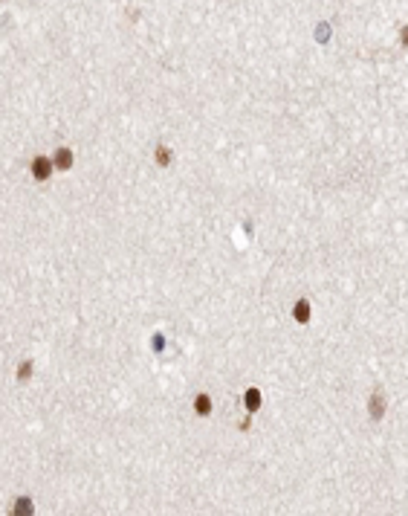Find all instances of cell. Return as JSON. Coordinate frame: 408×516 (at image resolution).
Returning <instances> with one entry per match:
<instances>
[{
    "label": "cell",
    "mask_w": 408,
    "mask_h": 516,
    "mask_svg": "<svg viewBox=\"0 0 408 516\" xmlns=\"http://www.w3.org/2000/svg\"><path fill=\"white\" fill-rule=\"evenodd\" d=\"M368 415H371L373 421H382V418H385V394H382V391H373V394L368 397Z\"/></svg>",
    "instance_id": "6da1fadb"
},
{
    "label": "cell",
    "mask_w": 408,
    "mask_h": 516,
    "mask_svg": "<svg viewBox=\"0 0 408 516\" xmlns=\"http://www.w3.org/2000/svg\"><path fill=\"white\" fill-rule=\"evenodd\" d=\"M52 169H55V166H52V160H49V157H35V160H32V177H35V180H49V174H52Z\"/></svg>",
    "instance_id": "7a4b0ae2"
},
{
    "label": "cell",
    "mask_w": 408,
    "mask_h": 516,
    "mask_svg": "<svg viewBox=\"0 0 408 516\" xmlns=\"http://www.w3.org/2000/svg\"><path fill=\"white\" fill-rule=\"evenodd\" d=\"M293 316H296V322H298V325H307V322H310V301H307V299H298V301H296Z\"/></svg>",
    "instance_id": "3957f363"
},
{
    "label": "cell",
    "mask_w": 408,
    "mask_h": 516,
    "mask_svg": "<svg viewBox=\"0 0 408 516\" xmlns=\"http://www.w3.org/2000/svg\"><path fill=\"white\" fill-rule=\"evenodd\" d=\"M243 406H246L249 415L258 412V409H260V391H258V388H246V394H243Z\"/></svg>",
    "instance_id": "277c9868"
},
{
    "label": "cell",
    "mask_w": 408,
    "mask_h": 516,
    "mask_svg": "<svg viewBox=\"0 0 408 516\" xmlns=\"http://www.w3.org/2000/svg\"><path fill=\"white\" fill-rule=\"evenodd\" d=\"M52 166L67 172V169L73 166V151H70V148H58V151H55V157H52Z\"/></svg>",
    "instance_id": "5b68a950"
},
{
    "label": "cell",
    "mask_w": 408,
    "mask_h": 516,
    "mask_svg": "<svg viewBox=\"0 0 408 516\" xmlns=\"http://www.w3.org/2000/svg\"><path fill=\"white\" fill-rule=\"evenodd\" d=\"M209 412H212V397H209V394H197V397H194V415L206 418Z\"/></svg>",
    "instance_id": "8992f818"
},
{
    "label": "cell",
    "mask_w": 408,
    "mask_h": 516,
    "mask_svg": "<svg viewBox=\"0 0 408 516\" xmlns=\"http://www.w3.org/2000/svg\"><path fill=\"white\" fill-rule=\"evenodd\" d=\"M12 514H18V516L35 514V505H32V499H18V502H15V511H12Z\"/></svg>",
    "instance_id": "52a82bcc"
},
{
    "label": "cell",
    "mask_w": 408,
    "mask_h": 516,
    "mask_svg": "<svg viewBox=\"0 0 408 516\" xmlns=\"http://www.w3.org/2000/svg\"><path fill=\"white\" fill-rule=\"evenodd\" d=\"M156 163H159V166H171V151L165 148V145L156 148Z\"/></svg>",
    "instance_id": "ba28073f"
},
{
    "label": "cell",
    "mask_w": 408,
    "mask_h": 516,
    "mask_svg": "<svg viewBox=\"0 0 408 516\" xmlns=\"http://www.w3.org/2000/svg\"><path fill=\"white\" fill-rule=\"evenodd\" d=\"M29 374H32V363H21L18 366V380H29Z\"/></svg>",
    "instance_id": "9c48e42d"
},
{
    "label": "cell",
    "mask_w": 408,
    "mask_h": 516,
    "mask_svg": "<svg viewBox=\"0 0 408 516\" xmlns=\"http://www.w3.org/2000/svg\"><path fill=\"white\" fill-rule=\"evenodd\" d=\"M150 345H153V351H162V348H165V337H159V334H156V337L150 340Z\"/></svg>",
    "instance_id": "30bf717a"
},
{
    "label": "cell",
    "mask_w": 408,
    "mask_h": 516,
    "mask_svg": "<svg viewBox=\"0 0 408 516\" xmlns=\"http://www.w3.org/2000/svg\"><path fill=\"white\" fill-rule=\"evenodd\" d=\"M403 46H408V26L403 29Z\"/></svg>",
    "instance_id": "8fae6325"
}]
</instances>
